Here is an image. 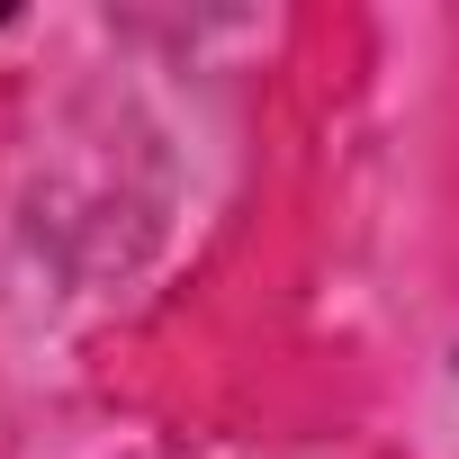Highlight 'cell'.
I'll return each mask as SVG.
<instances>
[{"label":"cell","instance_id":"cell-1","mask_svg":"<svg viewBox=\"0 0 459 459\" xmlns=\"http://www.w3.org/2000/svg\"><path fill=\"white\" fill-rule=\"evenodd\" d=\"M0 28H10V10H0Z\"/></svg>","mask_w":459,"mask_h":459}]
</instances>
